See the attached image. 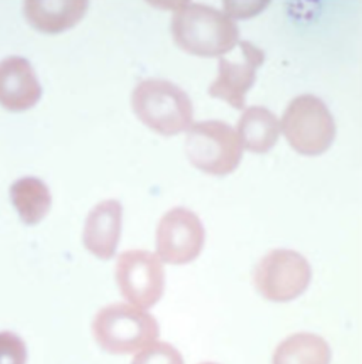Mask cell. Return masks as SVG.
<instances>
[{"mask_svg": "<svg viewBox=\"0 0 362 364\" xmlns=\"http://www.w3.org/2000/svg\"><path fill=\"white\" fill-rule=\"evenodd\" d=\"M88 1H26V20L44 33H61L74 27L87 13Z\"/></svg>", "mask_w": 362, "mask_h": 364, "instance_id": "obj_12", "label": "cell"}, {"mask_svg": "<svg viewBox=\"0 0 362 364\" xmlns=\"http://www.w3.org/2000/svg\"><path fill=\"white\" fill-rule=\"evenodd\" d=\"M205 230L199 217L185 208L175 207L162 218L156 230V251L160 261L184 265L202 251Z\"/></svg>", "mask_w": 362, "mask_h": 364, "instance_id": "obj_8", "label": "cell"}, {"mask_svg": "<svg viewBox=\"0 0 362 364\" xmlns=\"http://www.w3.org/2000/svg\"><path fill=\"white\" fill-rule=\"evenodd\" d=\"M10 197L23 223L34 225L50 211L51 193L47 184L37 178H21L11 184Z\"/></svg>", "mask_w": 362, "mask_h": 364, "instance_id": "obj_14", "label": "cell"}, {"mask_svg": "<svg viewBox=\"0 0 362 364\" xmlns=\"http://www.w3.org/2000/svg\"><path fill=\"white\" fill-rule=\"evenodd\" d=\"M132 364H184V360L180 352L170 343L155 342L138 352Z\"/></svg>", "mask_w": 362, "mask_h": 364, "instance_id": "obj_16", "label": "cell"}, {"mask_svg": "<svg viewBox=\"0 0 362 364\" xmlns=\"http://www.w3.org/2000/svg\"><path fill=\"white\" fill-rule=\"evenodd\" d=\"M116 282L122 296L139 309L155 306L163 296L166 272L160 258L145 250L122 252L116 261Z\"/></svg>", "mask_w": 362, "mask_h": 364, "instance_id": "obj_7", "label": "cell"}, {"mask_svg": "<svg viewBox=\"0 0 362 364\" xmlns=\"http://www.w3.org/2000/svg\"><path fill=\"white\" fill-rule=\"evenodd\" d=\"M43 90L28 60L17 55L0 61V105L20 112L33 108L41 98Z\"/></svg>", "mask_w": 362, "mask_h": 364, "instance_id": "obj_10", "label": "cell"}, {"mask_svg": "<svg viewBox=\"0 0 362 364\" xmlns=\"http://www.w3.org/2000/svg\"><path fill=\"white\" fill-rule=\"evenodd\" d=\"M92 333L106 353L135 355L155 343L160 329L149 312L128 304H112L95 315Z\"/></svg>", "mask_w": 362, "mask_h": 364, "instance_id": "obj_3", "label": "cell"}, {"mask_svg": "<svg viewBox=\"0 0 362 364\" xmlns=\"http://www.w3.org/2000/svg\"><path fill=\"white\" fill-rule=\"evenodd\" d=\"M239 47L242 60L239 63H232L231 60L221 57L218 77L208 88L209 97L224 100L235 109H242L245 107L246 94L256 80V70L265 61L263 50L255 44L241 41Z\"/></svg>", "mask_w": 362, "mask_h": 364, "instance_id": "obj_9", "label": "cell"}, {"mask_svg": "<svg viewBox=\"0 0 362 364\" xmlns=\"http://www.w3.org/2000/svg\"><path fill=\"white\" fill-rule=\"evenodd\" d=\"M253 281L258 292L272 302H290L310 285L312 267L293 250H273L256 265Z\"/></svg>", "mask_w": 362, "mask_h": 364, "instance_id": "obj_6", "label": "cell"}, {"mask_svg": "<svg viewBox=\"0 0 362 364\" xmlns=\"http://www.w3.org/2000/svg\"><path fill=\"white\" fill-rule=\"evenodd\" d=\"M329 343L314 333H296L285 339L275 350L272 364H330Z\"/></svg>", "mask_w": 362, "mask_h": 364, "instance_id": "obj_15", "label": "cell"}, {"mask_svg": "<svg viewBox=\"0 0 362 364\" xmlns=\"http://www.w3.org/2000/svg\"><path fill=\"white\" fill-rule=\"evenodd\" d=\"M132 108L148 128L163 136L188 131L192 124L194 108L190 97L168 80L141 81L132 92Z\"/></svg>", "mask_w": 362, "mask_h": 364, "instance_id": "obj_2", "label": "cell"}, {"mask_svg": "<svg viewBox=\"0 0 362 364\" xmlns=\"http://www.w3.org/2000/svg\"><path fill=\"white\" fill-rule=\"evenodd\" d=\"M124 208L118 200L98 203L88 214L82 241L85 248L101 259H111L122 234Z\"/></svg>", "mask_w": 362, "mask_h": 364, "instance_id": "obj_11", "label": "cell"}, {"mask_svg": "<svg viewBox=\"0 0 362 364\" xmlns=\"http://www.w3.org/2000/svg\"><path fill=\"white\" fill-rule=\"evenodd\" d=\"M201 364H215V363H201Z\"/></svg>", "mask_w": 362, "mask_h": 364, "instance_id": "obj_17", "label": "cell"}, {"mask_svg": "<svg viewBox=\"0 0 362 364\" xmlns=\"http://www.w3.org/2000/svg\"><path fill=\"white\" fill-rule=\"evenodd\" d=\"M242 145L234 128L222 121L192 124L185 138V154L198 171L225 176L232 173L242 159Z\"/></svg>", "mask_w": 362, "mask_h": 364, "instance_id": "obj_4", "label": "cell"}, {"mask_svg": "<svg viewBox=\"0 0 362 364\" xmlns=\"http://www.w3.org/2000/svg\"><path fill=\"white\" fill-rule=\"evenodd\" d=\"M172 34L181 50L199 57H215L236 46L239 30L228 14L211 6L182 3L173 14Z\"/></svg>", "mask_w": 362, "mask_h": 364, "instance_id": "obj_1", "label": "cell"}, {"mask_svg": "<svg viewBox=\"0 0 362 364\" xmlns=\"http://www.w3.org/2000/svg\"><path fill=\"white\" fill-rule=\"evenodd\" d=\"M282 129L290 146L307 156H317L329 151L337 134L327 105L310 94L290 101L282 118Z\"/></svg>", "mask_w": 362, "mask_h": 364, "instance_id": "obj_5", "label": "cell"}, {"mask_svg": "<svg viewBox=\"0 0 362 364\" xmlns=\"http://www.w3.org/2000/svg\"><path fill=\"white\" fill-rule=\"evenodd\" d=\"M236 128L242 148L253 154L269 152L276 145L280 134L276 115L259 105L245 109Z\"/></svg>", "mask_w": 362, "mask_h": 364, "instance_id": "obj_13", "label": "cell"}]
</instances>
